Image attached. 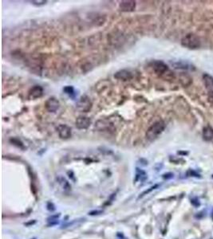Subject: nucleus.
Returning <instances> with one entry per match:
<instances>
[{
  "mask_svg": "<svg viewBox=\"0 0 213 239\" xmlns=\"http://www.w3.org/2000/svg\"><path fill=\"white\" fill-rule=\"evenodd\" d=\"M165 129V124L162 120L157 121L154 123L152 126L149 127V128L147 130L146 138L149 141H153L156 139L163 132L164 130Z\"/></svg>",
  "mask_w": 213,
  "mask_h": 239,
  "instance_id": "1",
  "label": "nucleus"
},
{
  "mask_svg": "<svg viewBox=\"0 0 213 239\" xmlns=\"http://www.w3.org/2000/svg\"><path fill=\"white\" fill-rule=\"evenodd\" d=\"M181 45L191 50L197 49L200 46V40L196 34L188 33L182 38Z\"/></svg>",
  "mask_w": 213,
  "mask_h": 239,
  "instance_id": "2",
  "label": "nucleus"
},
{
  "mask_svg": "<svg viewBox=\"0 0 213 239\" xmlns=\"http://www.w3.org/2000/svg\"><path fill=\"white\" fill-rule=\"evenodd\" d=\"M149 67L156 74L160 76H164L169 72L168 66L161 61H153L149 64Z\"/></svg>",
  "mask_w": 213,
  "mask_h": 239,
  "instance_id": "3",
  "label": "nucleus"
},
{
  "mask_svg": "<svg viewBox=\"0 0 213 239\" xmlns=\"http://www.w3.org/2000/svg\"><path fill=\"white\" fill-rule=\"evenodd\" d=\"M92 104H93L90 97H88L87 96H82L77 102V109L82 113H87L91 109Z\"/></svg>",
  "mask_w": 213,
  "mask_h": 239,
  "instance_id": "4",
  "label": "nucleus"
},
{
  "mask_svg": "<svg viewBox=\"0 0 213 239\" xmlns=\"http://www.w3.org/2000/svg\"><path fill=\"white\" fill-rule=\"evenodd\" d=\"M92 120L88 116H78L75 121L76 127L78 129H86L90 126Z\"/></svg>",
  "mask_w": 213,
  "mask_h": 239,
  "instance_id": "5",
  "label": "nucleus"
},
{
  "mask_svg": "<svg viewBox=\"0 0 213 239\" xmlns=\"http://www.w3.org/2000/svg\"><path fill=\"white\" fill-rule=\"evenodd\" d=\"M59 101L55 98V97H50L49 99L47 100L45 104V107H46V109L50 112V113H54L56 112L57 110L59 108Z\"/></svg>",
  "mask_w": 213,
  "mask_h": 239,
  "instance_id": "6",
  "label": "nucleus"
},
{
  "mask_svg": "<svg viewBox=\"0 0 213 239\" xmlns=\"http://www.w3.org/2000/svg\"><path fill=\"white\" fill-rule=\"evenodd\" d=\"M57 130H58V136H59L61 139H66L71 137V135H72L71 128L66 124H60L59 126L58 127Z\"/></svg>",
  "mask_w": 213,
  "mask_h": 239,
  "instance_id": "7",
  "label": "nucleus"
},
{
  "mask_svg": "<svg viewBox=\"0 0 213 239\" xmlns=\"http://www.w3.org/2000/svg\"><path fill=\"white\" fill-rule=\"evenodd\" d=\"M136 8V2L132 0L121 1L119 3V9L124 12H131Z\"/></svg>",
  "mask_w": 213,
  "mask_h": 239,
  "instance_id": "8",
  "label": "nucleus"
},
{
  "mask_svg": "<svg viewBox=\"0 0 213 239\" xmlns=\"http://www.w3.org/2000/svg\"><path fill=\"white\" fill-rule=\"evenodd\" d=\"M114 77L117 80L129 81V80H131L133 78V74L129 70H121L117 71V73L114 74Z\"/></svg>",
  "mask_w": 213,
  "mask_h": 239,
  "instance_id": "9",
  "label": "nucleus"
},
{
  "mask_svg": "<svg viewBox=\"0 0 213 239\" xmlns=\"http://www.w3.org/2000/svg\"><path fill=\"white\" fill-rule=\"evenodd\" d=\"M43 94V89L40 85H35L32 87L29 91V98L30 99H37L42 96Z\"/></svg>",
  "mask_w": 213,
  "mask_h": 239,
  "instance_id": "10",
  "label": "nucleus"
},
{
  "mask_svg": "<svg viewBox=\"0 0 213 239\" xmlns=\"http://www.w3.org/2000/svg\"><path fill=\"white\" fill-rule=\"evenodd\" d=\"M101 122V124L97 123V128L100 131H103V132H113L115 131V128L113 127L112 124L109 123L106 120H100Z\"/></svg>",
  "mask_w": 213,
  "mask_h": 239,
  "instance_id": "11",
  "label": "nucleus"
},
{
  "mask_svg": "<svg viewBox=\"0 0 213 239\" xmlns=\"http://www.w3.org/2000/svg\"><path fill=\"white\" fill-rule=\"evenodd\" d=\"M203 81L204 85L209 92L213 91V77L208 74H204L203 76Z\"/></svg>",
  "mask_w": 213,
  "mask_h": 239,
  "instance_id": "12",
  "label": "nucleus"
},
{
  "mask_svg": "<svg viewBox=\"0 0 213 239\" xmlns=\"http://www.w3.org/2000/svg\"><path fill=\"white\" fill-rule=\"evenodd\" d=\"M57 180H58V183L60 184V186L62 187V189H63L64 191H70V190H71V185H70V183L67 181L66 179L64 178L63 176H58V177L57 178Z\"/></svg>",
  "mask_w": 213,
  "mask_h": 239,
  "instance_id": "13",
  "label": "nucleus"
},
{
  "mask_svg": "<svg viewBox=\"0 0 213 239\" xmlns=\"http://www.w3.org/2000/svg\"><path fill=\"white\" fill-rule=\"evenodd\" d=\"M203 139L210 141L213 139V128L210 126L205 127L203 130Z\"/></svg>",
  "mask_w": 213,
  "mask_h": 239,
  "instance_id": "14",
  "label": "nucleus"
},
{
  "mask_svg": "<svg viewBox=\"0 0 213 239\" xmlns=\"http://www.w3.org/2000/svg\"><path fill=\"white\" fill-rule=\"evenodd\" d=\"M64 91H65V93H66V94H68V95H69L70 96H71V97H73V96H74V95H75L74 89H73L72 86L65 87V89H64Z\"/></svg>",
  "mask_w": 213,
  "mask_h": 239,
  "instance_id": "15",
  "label": "nucleus"
},
{
  "mask_svg": "<svg viewBox=\"0 0 213 239\" xmlns=\"http://www.w3.org/2000/svg\"><path fill=\"white\" fill-rule=\"evenodd\" d=\"M158 186H159V185H158V184H156V185H154V186L149 187V189L146 190V191H145L144 192L141 193V195L139 196V198H138V199H140V198H142V197H144L145 195H148V194H149L152 191H153V190H155L156 188H157Z\"/></svg>",
  "mask_w": 213,
  "mask_h": 239,
  "instance_id": "16",
  "label": "nucleus"
},
{
  "mask_svg": "<svg viewBox=\"0 0 213 239\" xmlns=\"http://www.w3.org/2000/svg\"><path fill=\"white\" fill-rule=\"evenodd\" d=\"M10 141H11V142L13 143V144H15V145H17V146L18 147H20V148H23V149L24 148L23 143H22L20 140H18V139H10Z\"/></svg>",
  "mask_w": 213,
  "mask_h": 239,
  "instance_id": "17",
  "label": "nucleus"
},
{
  "mask_svg": "<svg viewBox=\"0 0 213 239\" xmlns=\"http://www.w3.org/2000/svg\"><path fill=\"white\" fill-rule=\"evenodd\" d=\"M60 214H55V215H52L50 216V218H48V221L49 222H53V221H57L58 220V219L60 217Z\"/></svg>",
  "mask_w": 213,
  "mask_h": 239,
  "instance_id": "18",
  "label": "nucleus"
},
{
  "mask_svg": "<svg viewBox=\"0 0 213 239\" xmlns=\"http://www.w3.org/2000/svg\"><path fill=\"white\" fill-rule=\"evenodd\" d=\"M208 100L210 104H213V91H211L208 93Z\"/></svg>",
  "mask_w": 213,
  "mask_h": 239,
  "instance_id": "19",
  "label": "nucleus"
},
{
  "mask_svg": "<svg viewBox=\"0 0 213 239\" xmlns=\"http://www.w3.org/2000/svg\"><path fill=\"white\" fill-rule=\"evenodd\" d=\"M47 210H50V211H53V210H55V206H54V205H53L52 203H50V202H49V203H47Z\"/></svg>",
  "mask_w": 213,
  "mask_h": 239,
  "instance_id": "20",
  "label": "nucleus"
},
{
  "mask_svg": "<svg viewBox=\"0 0 213 239\" xmlns=\"http://www.w3.org/2000/svg\"><path fill=\"white\" fill-rule=\"evenodd\" d=\"M31 3L34 5H37V6H41V5H44L47 3V1H31Z\"/></svg>",
  "mask_w": 213,
  "mask_h": 239,
  "instance_id": "21",
  "label": "nucleus"
},
{
  "mask_svg": "<svg viewBox=\"0 0 213 239\" xmlns=\"http://www.w3.org/2000/svg\"><path fill=\"white\" fill-rule=\"evenodd\" d=\"M192 204L195 206H200V202H199L197 198H194V199H192Z\"/></svg>",
  "mask_w": 213,
  "mask_h": 239,
  "instance_id": "22",
  "label": "nucleus"
},
{
  "mask_svg": "<svg viewBox=\"0 0 213 239\" xmlns=\"http://www.w3.org/2000/svg\"><path fill=\"white\" fill-rule=\"evenodd\" d=\"M102 214V211H101V210H93V211H91V212L89 213V214L91 216L98 215V214Z\"/></svg>",
  "mask_w": 213,
  "mask_h": 239,
  "instance_id": "23",
  "label": "nucleus"
},
{
  "mask_svg": "<svg viewBox=\"0 0 213 239\" xmlns=\"http://www.w3.org/2000/svg\"><path fill=\"white\" fill-rule=\"evenodd\" d=\"M173 175L172 173H168V174H165L164 175V179H170V178H173Z\"/></svg>",
  "mask_w": 213,
  "mask_h": 239,
  "instance_id": "24",
  "label": "nucleus"
},
{
  "mask_svg": "<svg viewBox=\"0 0 213 239\" xmlns=\"http://www.w3.org/2000/svg\"><path fill=\"white\" fill-rule=\"evenodd\" d=\"M212 219H213V210H212Z\"/></svg>",
  "mask_w": 213,
  "mask_h": 239,
  "instance_id": "25",
  "label": "nucleus"
},
{
  "mask_svg": "<svg viewBox=\"0 0 213 239\" xmlns=\"http://www.w3.org/2000/svg\"><path fill=\"white\" fill-rule=\"evenodd\" d=\"M31 239H37L36 238H31Z\"/></svg>",
  "mask_w": 213,
  "mask_h": 239,
  "instance_id": "26",
  "label": "nucleus"
},
{
  "mask_svg": "<svg viewBox=\"0 0 213 239\" xmlns=\"http://www.w3.org/2000/svg\"><path fill=\"white\" fill-rule=\"evenodd\" d=\"M212 178H213V175H212Z\"/></svg>",
  "mask_w": 213,
  "mask_h": 239,
  "instance_id": "27",
  "label": "nucleus"
}]
</instances>
